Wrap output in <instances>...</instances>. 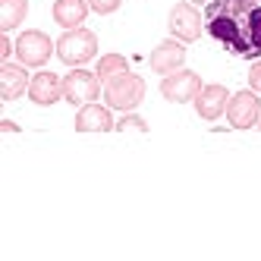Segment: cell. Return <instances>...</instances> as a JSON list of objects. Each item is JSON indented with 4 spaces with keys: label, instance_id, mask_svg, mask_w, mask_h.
Listing matches in <instances>:
<instances>
[{
    "label": "cell",
    "instance_id": "1",
    "mask_svg": "<svg viewBox=\"0 0 261 261\" xmlns=\"http://www.w3.org/2000/svg\"><path fill=\"white\" fill-rule=\"evenodd\" d=\"M204 32L233 57H261V0H208Z\"/></svg>",
    "mask_w": 261,
    "mask_h": 261
},
{
    "label": "cell",
    "instance_id": "2",
    "mask_svg": "<svg viewBox=\"0 0 261 261\" xmlns=\"http://www.w3.org/2000/svg\"><path fill=\"white\" fill-rule=\"evenodd\" d=\"M98 54V35L91 29H66L60 38H57V57L60 63H66L69 69L72 66H85L88 60H95Z\"/></svg>",
    "mask_w": 261,
    "mask_h": 261
},
{
    "label": "cell",
    "instance_id": "3",
    "mask_svg": "<svg viewBox=\"0 0 261 261\" xmlns=\"http://www.w3.org/2000/svg\"><path fill=\"white\" fill-rule=\"evenodd\" d=\"M145 98V79L136 76V72H117V76H110L104 82V101L114 107V110H123V114H129V110H136Z\"/></svg>",
    "mask_w": 261,
    "mask_h": 261
},
{
    "label": "cell",
    "instance_id": "4",
    "mask_svg": "<svg viewBox=\"0 0 261 261\" xmlns=\"http://www.w3.org/2000/svg\"><path fill=\"white\" fill-rule=\"evenodd\" d=\"M167 29H170V35L176 41L192 44L204 32V13H198L192 7V0H179V4H173L170 16H167Z\"/></svg>",
    "mask_w": 261,
    "mask_h": 261
},
{
    "label": "cell",
    "instance_id": "5",
    "mask_svg": "<svg viewBox=\"0 0 261 261\" xmlns=\"http://www.w3.org/2000/svg\"><path fill=\"white\" fill-rule=\"evenodd\" d=\"M98 95H101V76H98V72H88L82 66H72L63 76V98L69 104L82 107V104L98 101Z\"/></svg>",
    "mask_w": 261,
    "mask_h": 261
},
{
    "label": "cell",
    "instance_id": "6",
    "mask_svg": "<svg viewBox=\"0 0 261 261\" xmlns=\"http://www.w3.org/2000/svg\"><path fill=\"white\" fill-rule=\"evenodd\" d=\"M54 50H57V44L41 29H29L16 38V57H19L22 66H44Z\"/></svg>",
    "mask_w": 261,
    "mask_h": 261
},
{
    "label": "cell",
    "instance_id": "7",
    "mask_svg": "<svg viewBox=\"0 0 261 261\" xmlns=\"http://www.w3.org/2000/svg\"><path fill=\"white\" fill-rule=\"evenodd\" d=\"M198 91H201V76L192 69H186V66L161 79V95L170 104H189L198 98Z\"/></svg>",
    "mask_w": 261,
    "mask_h": 261
},
{
    "label": "cell",
    "instance_id": "8",
    "mask_svg": "<svg viewBox=\"0 0 261 261\" xmlns=\"http://www.w3.org/2000/svg\"><path fill=\"white\" fill-rule=\"evenodd\" d=\"M227 120H230L233 129H252V126L261 120V101H258V91H255V88H246V91H236V95H230Z\"/></svg>",
    "mask_w": 261,
    "mask_h": 261
},
{
    "label": "cell",
    "instance_id": "9",
    "mask_svg": "<svg viewBox=\"0 0 261 261\" xmlns=\"http://www.w3.org/2000/svg\"><path fill=\"white\" fill-rule=\"evenodd\" d=\"M148 63H151V69L158 72V76H170V72L182 69V63H186V44L176 41V38H167V41H161L151 50Z\"/></svg>",
    "mask_w": 261,
    "mask_h": 261
},
{
    "label": "cell",
    "instance_id": "10",
    "mask_svg": "<svg viewBox=\"0 0 261 261\" xmlns=\"http://www.w3.org/2000/svg\"><path fill=\"white\" fill-rule=\"evenodd\" d=\"M227 104H230V91L227 85H220V82H211V85H201L198 91V98H195V114L201 120H217L220 114H227Z\"/></svg>",
    "mask_w": 261,
    "mask_h": 261
},
{
    "label": "cell",
    "instance_id": "11",
    "mask_svg": "<svg viewBox=\"0 0 261 261\" xmlns=\"http://www.w3.org/2000/svg\"><path fill=\"white\" fill-rule=\"evenodd\" d=\"M110 104H82L79 114H76V133H110L117 129L114 123V114H110Z\"/></svg>",
    "mask_w": 261,
    "mask_h": 261
},
{
    "label": "cell",
    "instance_id": "12",
    "mask_svg": "<svg viewBox=\"0 0 261 261\" xmlns=\"http://www.w3.org/2000/svg\"><path fill=\"white\" fill-rule=\"evenodd\" d=\"M29 98L32 104H38V107H50V104H57L63 98V79L57 76V72H35L32 76V85H29Z\"/></svg>",
    "mask_w": 261,
    "mask_h": 261
},
{
    "label": "cell",
    "instance_id": "13",
    "mask_svg": "<svg viewBox=\"0 0 261 261\" xmlns=\"http://www.w3.org/2000/svg\"><path fill=\"white\" fill-rule=\"evenodd\" d=\"M25 69L29 66H22V63H4V66H0V98H4V101H16L19 95L29 91L32 76Z\"/></svg>",
    "mask_w": 261,
    "mask_h": 261
},
{
    "label": "cell",
    "instance_id": "14",
    "mask_svg": "<svg viewBox=\"0 0 261 261\" xmlns=\"http://www.w3.org/2000/svg\"><path fill=\"white\" fill-rule=\"evenodd\" d=\"M88 13H91L88 0H57L54 4V22L60 29H79Z\"/></svg>",
    "mask_w": 261,
    "mask_h": 261
},
{
    "label": "cell",
    "instance_id": "15",
    "mask_svg": "<svg viewBox=\"0 0 261 261\" xmlns=\"http://www.w3.org/2000/svg\"><path fill=\"white\" fill-rule=\"evenodd\" d=\"M25 16H29V0H0V32L19 29Z\"/></svg>",
    "mask_w": 261,
    "mask_h": 261
},
{
    "label": "cell",
    "instance_id": "16",
    "mask_svg": "<svg viewBox=\"0 0 261 261\" xmlns=\"http://www.w3.org/2000/svg\"><path fill=\"white\" fill-rule=\"evenodd\" d=\"M129 69V60L123 57V54H104V57L98 60L95 72L101 76V82H107L110 76H117V72H126Z\"/></svg>",
    "mask_w": 261,
    "mask_h": 261
},
{
    "label": "cell",
    "instance_id": "17",
    "mask_svg": "<svg viewBox=\"0 0 261 261\" xmlns=\"http://www.w3.org/2000/svg\"><path fill=\"white\" fill-rule=\"evenodd\" d=\"M117 129H120V133H148V123H145L139 114H133V110H129V114H123V120L117 123Z\"/></svg>",
    "mask_w": 261,
    "mask_h": 261
},
{
    "label": "cell",
    "instance_id": "18",
    "mask_svg": "<svg viewBox=\"0 0 261 261\" xmlns=\"http://www.w3.org/2000/svg\"><path fill=\"white\" fill-rule=\"evenodd\" d=\"M123 0H88V7L91 13H98V16H110V13H117L120 10Z\"/></svg>",
    "mask_w": 261,
    "mask_h": 261
},
{
    "label": "cell",
    "instance_id": "19",
    "mask_svg": "<svg viewBox=\"0 0 261 261\" xmlns=\"http://www.w3.org/2000/svg\"><path fill=\"white\" fill-rule=\"evenodd\" d=\"M249 85L261 95V57H258V60L252 63V69H249Z\"/></svg>",
    "mask_w": 261,
    "mask_h": 261
},
{
    "label": "cell",
    "instance_id": "20",
    "mask_svg": "<svg viewBox=\"0 0 261 261\" xmlns=\"http://www.w3.org/2000/svg\"><path fill=\"white\" fill-rule=\"evenodd\" d=\"M10 54H16V44L10 41L7 32H0V60H10Z\"/></svg>",
    "mask_w": 261,
    "mask_h": 261
},
{
    "label": "cell",
    "instance_id": "21",
    "mask_svg": "<svg viewBox=\"0 0 261 261\" xmlns=\"http://www.w3.org/2000/svg\"><path fill=\"white\" fill-rule=\"evenodd\" d=\"M0 129H4V133H19V126H16L13 120H4V123H0Z\"/></svg>",
    "mask_w": 261,
    "mask_h": 261
},
{
    "label": "cell",
    "instance_id": "22",
    "mask_svg": "<svg viewBox=\"0 0 261 261\" xmlns=\"http://www.w3.org/2000/svg\"><path fill=\"white\" fill-rule=\"evenodd\" d=\"M192 4H208V0H192Z\"/></svg>",
    "mask_w": 261,
    "mask_h": 261
},
{
    "label": "cell",
    "instance_id": "23",
    "mask_svg": "<svg viewBox=\"0 0 261 261\" xmlns=\"http://www.w3.org/2000/svg\"><path fill=\"white\" fill-rule=\"evenodd\" d=\"M258 126H261V120H258Z\"/></svg>",
    "mask_w": 261,
    "mask_h": 261
}]
</instances>
